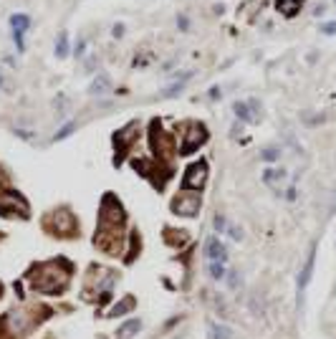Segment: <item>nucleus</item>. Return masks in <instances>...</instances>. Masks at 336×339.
Listing matches in <instances>:
<instances>
[{
  "label": "nucleus",
  "instance_id": "nucleus-18",
  "mask_svg": "<svg viewBox=\"0 0 336 339\" xmlns=\"http://www.w3.org/2000/svg\"><path fill=\"white\" fill-rule=\"evenodd\" d=\"M227 233H230V238H235V241H240V238H243V230H240L238 225H230V228H227Z\"/></svg>",
  "mask_w": 336,
  "mask_h": 339
},
{
  "label": "nucleus",
  "instance_id": "nucleus-21",
  "mask_svg": "<svg viewBox=\"0 0 336 339\" xmlns=\"http://www.w3.org/2000/svg\"><path fill=\"white\" fill-rule=\"evenodd\" d=\"M83 48H86V41L81 38L78 43H76V48H74V53H76V56H83Z\"/></svg>",
  "mask_w": 336,
  "mask_h": 339
},
{
  "label": "nucleus",
  "instance_id": "nucleus-12",
  "mask_svg": "<svg viewBox=\"0 0 336 339\" xmlns=\"http://www.w3.org/2000/svg\"><path fill=\"white\" fill-rule=\"evenodd\" d=\"M233 109H235V117H240L243 122H256V117L248 112V104H245V101H235Z\"/></svg>",
  "mask_w": 336,
  "mask_h": 339
},
{
  "label": "nucleus",
  "instance_id": "nucleus-5",
  "mask_svg": "<svg viewBox=\"0 0 336 339\" xmlns=\"http://www.w3.org/2000/svg\"><path fill=\"white\" fill-rule=\"evenodd\" d=\"M175 210H177V213H182V215H195L197 213V210H200V200L197 198H190V200H177L175 203Z\"/></svg>",
  "mask_w": 336,
  "mask_h": 339
},
{
  "label": "nucleus",
  "instance_id": "nucleus-3",
  "mask_svg": "<svg viewBox=\"0 0 336 339\" xmlns=\"http://www.w3.org/2000/svg\"><path fill=\"white\" fill-rule=\"evenodd\" d=\"M109 89H112V79H109V74H99V76L91 81L89 94H107Z\"/></svg>",
  "mask_w": 336,
  "mask_h": 339
},
{
  "label": "nucleus",
  "instance_id": "nucleus-14",
  "mask_svg": "<svg viewBox=\"0 0 336 339\" xmlns=\"http://www.w3.org/2000/svg\"><path fill=\"white\" fill-rule=\"evenodd\" d=\"M281 157V147H265V150L261 152V160H265V162H273V160H278Z\"/></svg>",
  "mask_w": 336,
  "mask_h": 339
},
{
  "label": "nucleus",
  "instance_id": "nucleus-19",
  "mask_svg": "<svg viewBox=\"0 0 336 339\" xmlns=\"http://www.w3.org/2000/svg\"><path fill=\"white\" fill-rule=\"evenodd\" d=\"M177 26H180V31L190 28V20H187V15H177Z\"/></svg>",
  "mask_w": 336,
  "mask_h": 339
},
{
  "label": "nucleus",
  "instance_id": "nucleus-7",
  "mask_svg": "<svg viewBox=\"0 0 336 339\" xmlns=\"http://www.w3.org/2000/svg\"><path fill=\"white\" fill-rule=\"evenodd\" d=\"M202 182H205V165L190 167V177H185V185L187 187H200Z\"/></svg>",
  "mask_w": 336,
  "mask_h": 339
},
{
  "label": "nucleus",
  "instance_id": "nucleus-4",
  "mask_svg": "<svg viewBox=\"0 0 336 339\" xmlns=\"http://www.w3.org/2000/svg\"><path fill=\"white\" fill-rule=\"evenodd\" d=\"M313 256H316V248H311L308 258H306V263H303V271H301V276H299V291H303V289H306V284L311 281V271H313Z\"/></svg>",
  "mask_w": 336,
  "mask_h": 339
},
{
  "label": "nucleus",
  "instance_id": "nucleus-9",
  "mask_svg": "<svg viewBox=\"0 0 336 339\" xmlns=\"http://www.w3.org/2000/svg\"><path fill=\"white\" fill-rule=\"evenodd\" d=\"M210 339H233V329L225 327V324L210 322Z\"/></svg>",
  "mask_w": 336,
  "mask_h": 339
},
{
  "label": "nucleus",
  "instance_id": "nucleus-2",
  "mask_svg": "<svg viewBox=\"0 0 336 339\" xmlns=\"http://www.w3.org/2000/svg\"><path fill=\"white\" fill-rule=\"evenodd\" d=\"M286 177H288V172H286V170H278V167H270V170H265V172H263V182L270 185V187H276L278 193H281V185L286 182Z\"/></svg>",
  "mask_w": 336,
  "mask_h": 339
},
{
  "label": "nucleus",
  "instance_id": "nucleus-20",
  "mask_svg": "<svg viewBox=\"0 0 336 339\" xmlns=\"http://www.w3.org/2000/svg\"><path fill=\"white\" fill-rule=\"evenodd\" d=\"M321 31H324L326 36H334V33H336V23H324V26H321Z\"/></svg>",
  "mask_w": 336,
  "mask_h": 339
},
{
  "label": "nucleus",
  "instance_id": "nucleus-6",
  "mask_svg": "<svg viewBox=\"0 0 336 339\" xmlns=\"http://www.w3.org/2000/svg\"><path fill=\"white\" fill-rule=\"evenodd\" d=\"M10 26H13V33H28V28H31V18L26 15V13H15V15H10Z\"/></svg>",
  "mask_w": 336,
  "mask_h": 339
},
{
  "label": "nucleus",
  "instance_id": "nucleus-1",
  "mask_svg": "<svg viewBox=\"0 0 336 339\" xmlns=\"http://www.w3.org/2000/svg\"><path fill=\"white\" fill-rule=\"evenodd\" d=\"M205 256H207V263H227V248L218 238H207Z\"/></svg>",
  "mask_w": 336,
  "mask_h": 339
},
{
  "label": "nucleus",
  "instance_id": "nucleus-23",
  "mask_svg": "<svg viewBox=\"0 0 336 339\" xmlns=\"http://www.w3.org/2000/svg\"><path fill=\"white\" fill-rule=\"evenodd\" d=\"M124 33V26H114V36H121Z\"/></svg>",
  "mask_w": 336,
  "mask_h": 339
},
{
  "label": "nucleus",
  "instance_id": "nucleus-13",
  "mask_svg": "<svg viewBox=\"0 0 336 339\" xmlns=\"http://www.w3.org/2000/svg\"><path fill=\"white\" fill-rule=\"evenodd\" d=\"M207 271H210V276H213L215 281H223V279L227 276L225 263H207Z\"/></svg>",
  "mask_w": 336,
  "mask_h": 339
},
{
  "label": "nucleus",
  "instance_id": "nucleus-22",
  "mask_svg": "<svg viewBox=\"0 0 336 339\" xmlns=\"http://www.w3.org/2000/svg\"><path fill=\"white\" fill-rule=\"evenodd\" d=\"M225 225H227V223H225V218H223V215H218V218H215V228L223 233V230H225Z\"/></svg>",
  "mask_w": 336,
  "mask_h": 339
},
{
  "label": "nucleus",
  "instance_id": "nucleus-11",
  "mask_svg": "<svg viewBox=\"0 0 336 339\" xmlns=\"http://www.w3.org/2000/svg\"><path fill=\"white\" fill-rule=\"evenodd\" d=\"M56 56L58 58H66L69 56V36H66V31H61V36L56 41Z\"/></svg>",
  "mask_w": 336,
  "mask_h": 339
},
{
  "label": "nucleus",
  "instance_id": "nucleus-8",
  "mask_svg": "<svg viewBox=\"0 0 336 339\" xmlns=\"http://www.w3.org/2000/svg\"><path fill=\"white\" fill-rule=\"evenodd\" d=\"M139 329H142V322H139V319H129V322H124V324L119 327V339H132Z\"/></svg>",
  "mask_w": 336,
  "mask_h": 339
},
{
  "label": "nucleus",
  "instance_id": "nucleus-17",
  "mask_svg": "<svg viewBox=\"0 0 336 339\" xmlns=\"http://www.w3.org/2000/svg\"><path fill=\"white\" fill-rule=\"evenodd\" d=\"M227 276H230V279H227V284H230V289H238V286H240V279H238V273H235V271H230V273H227Z\"/></svg>",
  "mask_w": 336,
  "mask_h": 339
},
{
  "label": "nucleus",
  "instance_id": "nucleus-10",
  "mask_svg": "<svg viewBox=\"0 0 336 339\" xmlns=\"http://www.w3.org/2000/svg\"><path fill=\"white\" fill-rule=\"evenodd\" d=\"M134 299H132V296H127V299H124V301H119L112 311H109V316H121V314H127V311H132L134 309Z\"/></svg>",
  "mask_w": 336,
  "mask_h": 339
},
{
  "label": "nucleus",
  "instance_id": "nucleus-16",
  "mask_svg": "<svg viewBox=\"0 0 336 339\" xmlns=\"http://www.w3.org/2000/svg\"><path fill=\"white\" fill-rule=\"evenodd\" d=\"M74 129H76V124H74V122L64 124V129H61V132H56V142H58V139H64V137H69V134H71Z\"/></svg>",
  "mask_w": 336,
  "mask_h": 339
},
{
  "label": "nucleus",
  "instance_id": "nucleus-24",
  "mask_svg": "<svg viewBox=\"0 0 336 339\" xmlns=\"http://www.w3.org/2000/svg\"><path fill=\"white\" fill-rule=\"evenodd\" d=\"M0 84H3V79H0Z\"/></svg>",
  "mask_w": 336,
  "mask_h": 339
},
{
  "label": "nucleus",
  "instance_id": "nucleus-15",
  "mask_svg": "<svg viewBox=\"0 0 336 339\" xmlns=\"http://www.w3.org/2000/svg\"><path fill=\"white\" fill-rule=\"evenodd\" d=\"M182 89H185V81H175L172 86H167V89H164V91H162L159 96H164V99H167V96H177V94H180Z\"/></svg>",
  "mask_w": 336,
  "mask_h": 339
}]
</instances>
